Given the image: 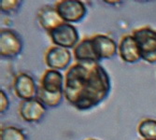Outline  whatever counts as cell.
<instances>
[{"label": "cell", "instance_id": "obj_14", "mask_svg": "<svg viewBox=\"0 0 156 140\" xmlns=\"http://www.w3.org/2000/svg\"><path fill=\"white\" fill-rule=\"evenodd\" d=\"M64 96V92H59L55 93H48L39 86L37 90V99H38L46 107H55L59 106Z\"/></svg>", "mask_w": 156, "mask_h": 140}, {"label": "cell", "instance_id": "obj_16", "mask_svg": "<svg viewBox=\"0 0 156 140\" xmlns=\"http://www.w3.org/2000/svg\"><path fill=\"white\" fill-rule=\"evenodd\" d=\"M0 140H27V138L21 129L15 126H7L1 129Z\"/></svg>", "mask_w": 156, "mask_h": 140}, {"label": "cell", "instance_id": "obj_8", "mask_svg": "<svg viewBox=\"0 0 156 140\" xmlns=\"http://www.w3.org/2000/svg\"><path fill=\"white\" fill-rule=\"evenodd\" d=\"M72 55L69 50L58 46H51L45 54V63L49 69L65 70L71 63Z\"/></svg>", "mask_w": 156, "mask_h": 140}, {"label": "cell", "instance_id": "obj_4", "mask_svg": "<svg viewBox=\"0 0 156 140\" xmlns=\"http://www.w3.org/2000/svg\"><path fill=\"white\" fill-rule=\"evenodd\" d=\"M49 36L54 46L69 50L74 49L79 44V32L77 31L76 27L71 23H62L51 31Z\"/></svg>", "mask_w": 156, "mask_h": 140}, {"label": "cell", "instance_id": "obj_15", "mask_svg": "<svg viewBox=\"0 0 156 140\" xmlns=\"http://www.w3.org/2000/svg\"><path fill=\"white\" fill-rule=\"evenodd\" d=\"M138 134L144 140H156V121L146 119L140 121L138 125Z\"/></svg>", "mask_w": 156, "mask_h": 140}, {"label": "cell", "instance_id": "obj_1", "mask_svg": "<svg viewBox=\"0 0 156 140\" xmlns=\"http://www.w3.org/2000/svg\"><path fill=\"white\" fill-rule=\"evenodd\" d=\"M109 91V76L99 63H76L65 75V98L80 111L89 110L103 102Z\"/></svg>", "mask_w": 156, "mask_h": 140}, {"label": "cell", "instance_id": "obj_9", "mask_svg": "<svg viewBox=\"0 0 156 140\" xmlns=\"http://www.w3.org/2000/svg\"><path fill=\"white\" fill-rule=\"evenodd\" d=\"M19 113L27 122H37L46 114V107L37 98L25 100L20 104Z\"/></svg>", "mask_w": 156, "mask_h": 140}, {"label": "cell", "instance_id": "obj_5", "mask_svg": "<svg viewBox=\"0 0 156 140\" xmlns=\"http://www.w3.org/2000/svg\"><path fill=\"white\" fill-rule=\"evenodd\" d=\"M23 50V41L17 32L9 28L0 31V55L2 58L12 59L18 56Z\"/></svg>", "mask_w": 156, "mask_h": 140}, {"label": "cell", "instance_id": "obj_10", "mask_svg": "<svg viewBox=\"0 0 156 140\" xmlns=\"http://www.w3.org/2000/svg\"><path fill=\"white\" fill-rule=\"evenodd\" d=\"M119 54L122 60L128 64H135L142 60L138 45L133 35L122 37L119 44Z\"/></svg>", "mask_w": 156, "mask_h": 140}, {"label": "cell", "instance_id": "obj_6", "mask_svg": "<svg viewBox=\"0 0 156 140\" xmlns=\"http://www.w3.org/2000/svg\"><path fill=\"white\" fill-rule=\"evenodd\" d=\"M13 88L16 95L23 101L36 99L38 87L34 79L26 73H19L13 82Z\"/></svg>", "mask_w": 156, "mask_h": 140}, {"label": "cell", "instance_id": "obj_19", "mask_svg": "<svg viewBox=\"0 0 156 140\" xmlns=\"http://www.w3.org/2000/svg\"><path fill=\"white\" fill-rule=\"evenodd\" d=\"M89 140H97V139H89Z\"/></svg>", "mask_w": 156, "mask_h": 140}, {"label": "cell", "instance_id": "obj_11", "mask_svg": "<svg viewBox=\"0 0 156 140\" xmlns=\"http://www.w3.org/2000/svg\"><path fill=\"white\" fill-rule=\"evenodd\" d=\"M37 19L40 26L48 33H50L51 31L55 29L56 27H58L59 25L65 23L60 17L55 7L48 5L42 7L39 9L37 13Z\"/></svg>", "mask_w": 156, "mask_h": 140}, {"label": "cell", "instance_id": "obj_7", "mask_svg": "<svg viewBox=\"0 0 156 140\" xmlns=\"http://www.w3.org/2000/svg\"><path fill=\"white\" fill-rule=\"evenodd\" d=\"M93 46L99 61L112 59L119 52V46L110 37L97 34L92 37Z\"/></svg>", "mask_w": 156, "mask_h": 140}, {"label": "cell", "instance_id": "obj_13", "mask_svg": "<svg viewBox=\"0 0 156 140\" xmlns=\"http://www.w3.org/2000/svg\"><path fill=\"white\" fill-rule=\"evenodd\" d=\"M39 86L48 93H55L64 92L65 77L60 71L48 69L42 76Z\"/></svg>", "mask_w": 156, "mask_h": 140}, {"label": "cell", "instance_id": "obj_12", "mask_svg": "<svg viewBox=\"0 0 156 140\" xmlns=\"http://www.w3.org/2000/svg\"><path fill=\"white\" fill-rule=\"evenodd\" d=\"M73 54L77 63H82V64L99 63V60L95 54L93 46L92 37H85L80 42H79V44L74 48Z\"/></svg>", "mask_w": 156, "mask_h": 140}, {"label": "cell", "instance_id": "obj_3", "mask_svg": "<svg viewBox=\"0 0 156 140\" xmlns=\"http://www.w3.org/2000/svg\"><path fill=\"white\" fill-rule=\"evenodd\" d=\"M54 7L62 20L71 24L81 22L87 13L84 3L77 0H61L56 2Z\"/></svg>", "mask_w": 156, "mask_h": 140}, {"label": "cell", "instance_id": "obj_18", "mask_svg": "<svg viewBox=\"0 0 156 140\" xmlns=\"http://www.w3.org/2000/svg\"><path fill=\"white\" fill-rule=\"evenodd\" d=\"M9 107V98L7 96V94L5 93V92H3V90L0 91V110H1V113H4V112L7 111V109Z\"/></svg>", "mask_w": 156, "mask_h": 140}, {"label": "cell", "instance_id": "obj_2", "mask_svg": "<svg viewBox=\"0 0 156 140\" xmlns=\"http://www.w3.org/2000/svg\"><path fill=\"white\" fill-rule=\"evenodd\" d=\"M139 48L141 59L149 64L156 63V31L150 26H144L133 32Z\"/></svg>", "mask_w": 156, "mask_h": 140}, {"label": "cell", "instance_id": "obj_17", "mask_svg": "<svg viewBox=\"0 0 156 140\" xmlns=\"http://www.w3.org/2000/svg\"><path fill=\"white\" fill-rule=\"evenodd\" d=\"M21 4L22 1H19V0H2V1H0L1 11L7 14H11L17 11Z\"/></svg>", "mask_w": 156, "mask_h": 140}]
</instances>
